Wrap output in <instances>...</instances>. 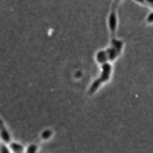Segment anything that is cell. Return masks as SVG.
Returning <instances> with one entry per match:
<instances>
[{
    "mask_svg": "<svg viewBox=\"0 0 153 153\" xmlns=\"http://www.w3.org/2000/svg\"><path fill=\"white\" fill-rule=\"evenodd\" d=\"M112 73H114V66H112V62H105L103 65L99 66V74L91 81L90 86L87 87V96H94L100 88L103 85L108 84L110 80H111V76H112Z\"/></svg>",
    "mask_w": 153,
    "mask_h": 153,
    "instance_id": "6da1fadb",
    "label": "cell"
},
{
    "mask_svg": "<svg viewBox=\"0 0 153 153\" xmlns=\"http://www.w3.org/2000/svg\"><path fill=\"white\" fill-rule=\"evenodd\" d=\"M106 26L109 30L110 36H116L117 29H118V13L117 7H110V11L106 17Z\"/></svg>",
    "mask_w": 153,
    "mask_h": 153,
    "instance_id": "7a4b0ae2",
    "label": "cell"
},
{
    "mask_svg": "<svg viewBox=\"0 0 153 153\" xmlns=\"http://www.w3.org/2000/svg\"><path fill=\"white\" fill-rule=\"evenodd\" d=\"M109 45L112 47L115 50H117L120 55H122V53H123V50H124V45H126V43H124L123 39L118 38V37H116V36H110Z\"/></svg>",
    "mask_w": 153,
    "mask_h": 153,
    "instance_id": "3957f363",
    "label": "cell"
},
{
    "mask_svg": "<svg viewBox=\"0 0 153 153\" xmlns=\"http://www.w3.org/2000/svg\"><path fill=\"white\" fill-rule=\"evenodd\" d=\"M8 147L12 153H24L25 152V145L22 143L20 141L13 140V139L8 142Z\"/></svg>",
    "mask_w": 153,
    "mask_h": 153,
    "instance_id": "277c9868",
    "label": "cell"
},
{
    "mask_svg": "<svg viewBox=\"0 0 153 153\" xmlns=\"http://www.w3.org/2000/svg\"><path fill=\"white\" fill-rule=\"evenodd\" d=\"M94 61H96V63H97L98 66H100V65L108 62L109 59H108L106 50H105V49H99V50H97L96 54H94Z\"/></svg>",
    "mask_w": 153,
    "mask_h": 153,
    "instance_id": "5b68a950",
    "label": "cell"
},
{
    "mask_svg": "<svg viewBox=\"0 0 153 153\" xmlns=\"http://www.w3.org/2000/svg\"><path fill=\"white\" fill-rule=\"evenodd\" d=\"M53 136H54V130H53L51 128H44V129L41 131V134H39V139H41V141H43V142L49 141Z\"/></svg>",
    "mask_w": 153,
    "mask_h": 153,
    "instance_id": "8992f818",
    "label": "cell"
},
{
    "mask_svg": "<svg viewBox=\"0 0 153 153\" xmlns=\"http://www.w3.org/2000/svg\"><path fill=\"white\" fill-rule=\"evenodd\" d=\"M105 50H106V54H108V59H109V62H115L121 55L118 54V51L117 50H115L112 47H108V48H105Z\"/></svg>",
    "mask_w": 153,
    "mask_h": 153,
    "instance_id": "52a82bcc",
    "label": "cell"
},
{
    "mask_svg": "<svg viewBox=\"0 0 153 153\" xmlns=\"http://www.w3.org/2000/svg\"><path fill=\"white\" fill-rule=\"evenodd\" d=\"M39 149H41V146L37 142H31L27 146H25V152L26 153H37Z\"/></svg>",
    "mask_w": 153,
    "mask_h": 153,
    "instance_id": "ba28073f",
    "label": "cell"
},
{
    "mask_svg": "<svg viewBox=\"0 0 153 153\" xmlns=\"http://www.w3.org/2000/svg\"><path fill=\"white\" fill-rule=\"evenodd\" d=\"M10 147H8V143L7 142H4V141H0V153H10Z\"/></svg>",
    "mask_w": 153,
    "mask_h": 153,
    "instance_id": "9c48e42d",
    "label": "cell"
},
{
    "mask_svg": "<svg viewBox=\"0 0 153 153\" xmlns=\"http://www.w3.org/2000/svg\"><path fill=\"white\" fill-rule=\"evenodd\" d=\"M146 23L148 25H152L153 24V10L147 13V16H146Z\"/></svg>",
    "mask_w": 153,
    "mask_h": 153,
    "instance_id": "30bf717a",
    "label": "cell"
},
{
    "mask_svg": "<svg viewBox=\"0 0 153 153\" xmlns=\"http://www.w3.org/2000/svg\"><path fill=\"white\" fill-rule=\"evenodd\" d=\"M122 1H123V0H112L111 6H112V7H118V6H120V4H121Z\"/></svg>",
    "mask_w": 153,
    "mask_h": 153,
    "instance_id": "8fae6325",
    "label": "cell"
},
{
    "mask_svg": "<svg viewBox=\"0 0 153 153\" xmlns=\"http://www.w3.org/2000/svg\"><path fill=\"white\" fill-rule=\"evenodd\" d=\"M143 1H145L146 6H151V7H153V0H143Z\"/></svg>",
    "mask_w": 153,
    "mask_h": 153,
    "instance_id": "7c38bea8",
    "label": "cell"
},
{
    "mask_svg": "<svg viewBox=\"0 0 153 153\" xmlns=\"http://www.w3.org/2000/svg\"><path fill=\"white\" fill-rule=\"evenodd\" d=\"M134 2H136V4H139V5H142V6H146V4H145V1L143 0H133Z\"/></svg>",
    "mask_w": 153,
    "mask_h": 153,
    "instance_id": "4fadbf2b",
    "label": "cell"
}]
</instances>
